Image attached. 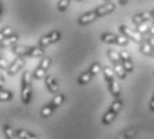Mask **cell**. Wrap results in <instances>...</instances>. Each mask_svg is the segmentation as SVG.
Wrapping results in <instances>:
<instances>
[{
	"instance_id": "6da1fadb",
	"label": "cell",
	"mask_w": 154,
	"mask_h": 139,
	"mask_svg": "<svg viewBox=\"0 0 154 139\" xmlns=\"http://www.w3.org/2000/svg\"><path fill=\"white\" fill-rule=\"evenodd\" d=\"M34 79L31 71H26L22 76V87H20V99L24 104H29L32 98V87L31 82Z\"/></svg>"
},
{
	"instance_id": "7a4b0ae2",
	"label": "cell",
	"mask_w": 154,
	"mask_h": 139,
	"mask_svg": "<svg viewBox=\"0 0 154 139\" xmlns=\"http://www.w3.org/2000/svg\"><path fill=\"white\" fill-rule=\"evenodd\" d=\"M102 72H103V76H105L106 82H107V87H109V91L111 92V95L114 98H119L121 87L117 82V78H115L117 75H115L114 70H111L109 66H105L102 70Z\"/></svg>"
},
{
	"instance_id": "3957f363",
	"label": "cell",
	"mask_w": 154,
	"mask_h": 139,
	"mask_svg": "<svg viewBox=\"0 0 154 139\" xmlns=\"http://www.w3.org/2000/svg\"><path fill=\"white\" fill-rule=\"evenodd\" d=\"M100 40L103 43L107 44H118V46H126L129 43V39L125 36V35H117L112 34V32H105V34L100 35Z\"/></svg>"
},
{
	"instance_id": "277c9868",
	"label": "cell",
	"mask_w": 154,
	"mask_h": 139,
	"mask_svg": "<svg viewBox=\"0 0 154 139\" xmlns=\"http://www.w3.org/2000/svg\"><path fill=\"white\" fill-rule=\"evenodd\" d=\"M50 66H51V59L44 56L42 60L39 62L38 67L35 68V71L32 72V76H34L35 80H40V79H44L47 76V71H48Z\"/></svg>"
},
{
	"instance_id": "5b68a950",
	"label": "cell",
	"mask_w": 154,
	"mask_h": 139,
	"mask_svg": "<svg viewBox=\"0 0 154 139\" xmlns=\"http://www.w3.org/2000/svg\"><path fill=\"white\" fill-rule=\"evenodd\" d=\"M118 29H119L121 34L125 35V36H126L129 40H133V42H135V43H138V44H141L142 42H145V38L142 36V34H141V32H138L137 29L129 28V27H127V26H125V24L119 26V27H118Z\"/></svg>"
},
{
	"instance_id": "8992f818",
	"label": "cell",
	"mask_w": 154,
	"mask_h": 139,
	"mask_svg": "<svg viewBox=\"0 0 154 139\" xmlns=\"http://www.w3.org/2000/svg\"><path fill=\"white\" fill-rule=\"evenodd\" d=\"M60 38H62V32L58 31V29H54V31H51V32H48V34L43 35V36L39 39V43H38V44L46 48L47 46H51V44L59 42V40H60Z\"/></svg>"
},
{
	"instance_id": "52a82bcc",
	"label": "cell",
	"mask_w": 154,
	"mask_h": 139,
	"mask_svg": "<svg viewBox=\"0 0 154 139\" xmlns=\"http://www.w3.org/2000/svg\"><path fill=\"white\" fill-rule=\"evenodd\" d=\"M97 19H99V15H98V12H97L95 8H94V10L83 14L81 17H78V24L79 26H88V24H91V23L95 22Z\"/></svg>"
},
{
	"instance_id": "ba28073f",
	"label": "cell",
	"mask_w": 154,
	"mask_h": 139,
	"mask_svg": "<svg viewBox=\"0 0 154 139\" xmlns=\"http://www.w3.org/2000/svg\"><path fill=\"white\" fill-rule=\"evenodd\" d=\"M24 64H26L24 58L17 56L15 60H12V63H10V66H8V68H7L8 75H16L19 71H22V68L24 67Z\"/></svg>"
},
{
	"instance_id": "9c48e42d",
	"label": "cell",
	"mask_w": 154,
	"mask_h": 139,
	"mask_svg": "<svg viewBox=\"0 0 154 139\" xmlns=\"http://www.w3.org/2000/svg\"><path fill=\"white\" fill-rule=\"evenodd\" d=\"M44 83H46V87H47V90H48V92L54 94V95L58 94L59 83H58V80H56L55 76H50V75L46 76V78H44Z\"/></svg>"
},
{
	"instance_id": "30bf717a",
	"label": "cell",
	"mask_w": 154,
	"mask_h": 139,
	"mask_svg": "<svg viewBox=\"0 0 154 139\" xmlns=\"http://www.w3.org/2000/svg\"><path fill=\"white\" fill-rule=\"evenodd\" d=\"M115 8H117V7H115L114 3L109 2V3H105V4L99 5V7H97L95 10H97V12H98L99 17H103V16H106V15H109V14L114 12Z\"/></svg>"
},
{
	"instance_id": "8fae6325",
	"label": "cell",
	"mask_w": 154,
	"mask_h": 139,
	"mask_svg": "<svg viewBox=\"0 0 154 139\" xmlns=\"http://www.w3.org/2000/svg\"><path fill=\"white\" fill-rule=\"evenodd\" d=\"M153 20V16H152V11H146V12H142V14H137L133 16V23L135 26L138 24H142V23H147Z\"/></svg>"
},
{
	"instance_id": "7c38bea8",
	"label": "cell",
	"mask_w": 154,
	"mask_h": 139,
	"mask_svg": "<svg viewBox=\"0 0 154 139\" xmlns=\"http://www.w3.org/2000/svg\"><path fill=\"white\" fill-rule=\"evenodd\" d=\"M121 58H122V66L125 67L127 74L133 72V70H134V64H133V60H131V58H130V55L127 54L126 51H121Z\"/></svg>"
},
{
	"instance_id": "4fadbf2b",
	"label": "cell",
	"mask_w": 154,
	"mask_h": 139,
	"mask_svg": "<svg viewBox=\"0 0 154 139\" xmlns=\"http://www.w3.org/2000/svg\"><path fill=\"white\" fill-rule=\"evenodd\" d=\"M17 42H19V35L12 34L10 36L4 38V39H2V47L3 48H11V47L16 46Z\"/></svg>"
},
{
	"instance_id": "5bb4252c",
	"label": "cell",
	"mask_w": 154,
	"mask_h": 139,
	"mask_svg": "<svg viewBox=\"0 0 154 139\" xmlns=\"http://www.w3.org/2000/svg\"><path fill=\"white\" fill-rule=\"evenodd\" d=\"M29 50H31V47H26V46H14V47H11V52H14L16 56H22V58L28 56Z\"/></svg>"
},
{
	"instance_id": "9a60e30c",
	"label": "cell",
	"mask_w": 154,
	"mask_h": 139,
	"mask_svg": "<svg viewBox=\"0 0 154 139\" xmlns=\"http://www.w3.org/2000/svg\"><path fill=\"white\" fill-rule=\"evenodd\" d=\"M93 78H94V75L91 74V71H90V70H87V71L82 72L81 75L78 76V83L81 84V86H85V84L90 83V82L93 80Z\"/></svg>"
},
{
	"instance_id": "2e32d148",
	"label": "cell",
	"mask_w": 154,
	"mask_h": 139,
	"mask_svg": "<svg viewBox=\"0 0 154 139\" xmlns=\"http://www.w3.org/2000/svg\"><path fill=\"white\" fill-rule=\"evenodd\" d=\"M117 112H114L112 110H110V108H109L107 111L105 112V114H103V116H102V125H110V123H112L114 122V119L115 118H117Z\"/></svg>"
},
{
	"instance_id": "e0dca14e",
	"label": "cell",
	"mask_w": 154,
	"mask_h": 139,
	"mask_svg": "<svg viewBox=\"0 0 154 139\" xmlns=\"http://www.w3.org/2000/svg\"><path fill=\"white\" fill-rule=\"evenodd\" d=\"M55 108H56V106L52 102H50L48 104H46L42 110H40V116L42 118H50L52 114H54Z\"/></svg>"
},
{
	"instance_id": "ac0fdd59",
	"label": "cell",
	"mask_w": 154,
	"mask_h": 139,
	"mask_svg": "<svg viewBox=\"0 0 154 139\" xmlns=\"http://www.w3.org/2000/svg\"><path fill=\"white\" fill-rule=\"evenodd\" d=\"M107 56H109V60H110L112 64H119V63H122L121 52H117L115 50H107Z\"/></svg>"
},
{
	"instance_id": "d6986e66",
	"label": "cell",
	"mask_w": 154,
	"mask_h": 139,
	"mask_svg": "<svg viewBox=\"0 0 154 139\" xmlns=\"http://www.w3.org/2000/svg\"><path fill=\"white\" fill-rule=\"evenodd\" d=\"M44 55V47L42 46H34V47H31V50H29V54L28 56L29 58H40V56H43Z\"/></svg>"
},
{
	"instance_id": "ffe728a7",
	"label": "cell",
	"mask_w": 154,
	"mask_h": 139,
	"mask_svg": "<svg viewBox=\"0 0 154 139\" xmlns=\"http://www.w3.org/2000/svg\"><path fill=\"white\" fill-rule=\"evenodd\" d=\"M16 135L19 139H39L35 134L27 131V130H23V128H19L16 130Z\"/></svg>"
},
{
	"instance_id": "44dd1931",
	"label": "cell",
	"mask_w": 154,
	"mask_h": 139,
	"mask_svg": "<svg viewBox=\"0 0 154 139\" xmlns=\"http://www.w3.org/2000/svg\"><path fill=\"white\" fill-rule=\"evenodd\" d=\"M112 66H114V72H115V75H117L119 79H125L126 76H127V71L125 70V67L122 66V63H119V64H112Z\"/></svg>"
},
{
	"instance_id": "7402d4cb",
	"label": "cell",
	"mask_w": 154,
	"mask_h": 139,
	"mask_svg": "<svg viewBox=\"0 0 154 139\" xmlns=\"http://www.w3.org/2000/svg\"><path fill=\"white\" fill-rule=\"evenodd\" d=\"M3 132H4L5 139H17L16 131H14V128L10 125H4V127H3Z\"/></svg>"
},
{
	"instance_id": "603a6c76",
	"label": "cell",
	"mask_w": 154,
	"mask_h": 139,
	"mask_svg": "<svg viewBox=\"0 0 154 139\" xmlns=\"http://www.w3.org/2000/svg\"><path fill=\"white\" fill-rule=\"evenodd\" d=\"M153 48H154V47H152L147 42H142V43L140 44V52H141V54H143V55L152 56Z\"/></svg>"
},
{
	"instance_id": "cb8c5ba5",
	"label": "cell",
	"mask_w": 154,
	"mask_h": 139,
	"mask_svg": "<svg viewBox=\"0 0 154 139\" xmlns=\"http://www.w3.org/2000/svg\"><path fill=\"white\" fill-rule=\"evenodd\" d=\"M122 100L119 99V98H115V100L111 103V106H110V110H112L114 112H117V114H119V111H121V108H122Z\"/></svg>"
},
{
	"instance_id": "d4e9b609",
	"label": "cell",
	"mask_w": 154,
	"mask_h": 139,
	"mask_svg": "<svg viewBox=\"0 0 154 139\" xmlns=\"http://www.w3.org/2000/svg\"><path fill=\"white\" fill-rule=\"evenodd\" d=\"M64 99H66V95H64V94H56V95L54 96V99H52L51 102L54 103V104L56 106V107H59V106H62V104H63Z\"/></svg>"
},
{
	"instance_id": "484cf974",
	"label": "cell",
	"mask_w": 154,
	"mask_h": 139,
	"mask_svg": "<svg viewBox=\"0 0 154 139\" xmlns=\"http://www.w3.org/2000/svg\"><path fill=\"white\" fill-rule=\"evenodd\" d=\"M70 3H71V0H59L58 2V10L60 11V12H66L67 8L70 7Z\"/></svg>"
},
{
	"instance_id": "4316f807",
	"label": "cell",
	"mask_w": 154,
	"mask_h": 139,
	"mask_svg": "<svg viewBox=\"0 0 154 139\" xmlns=\"http://www.w3.org/2000/svg\"><path fill=\"white\" fill-rule=\"evenodd\" d=\"M150 26L152 24H149V23H142V24H138V26H135V29H137L138 32H141L142 35H145V34H149V29H150Z\"/></svg>"
},
{
	"instance_id": "83f0119b",
	"label": "cell",
	"mask_w": 154,
	"mask_h": 139,
	"mask_svg": "<svg viewBox=\"0 0 154 139\" xmlns=\"http://www.w3.org/2000/svg\"><path fill=\"white\" fill-rule=\"evenodd\" d=\"M12 98H14V94L11 92V91L2 90V92H0V100H2V102H7V100L12 99Z\"/></svg>"
},
{
	"instance_id": "f1b7e54d",
	"label": "cell",
	"mask_w": 154,
	"mask_h": 139,
	"mask_svg": "<svg viewBox=\"0 0 154 139\" xmlns=\"http://www.w3.org/2000/svg\"><path fill=\"white\" fill-rule=\"evenodd\" d=\"M88 70H90L91 74L95 76V75H98V72H100L103 68H102V66H100V63H98V62H94V63L90 66V68H88Z\"/></svg>"
},
{
	"instance_id": "f546056e",
	"label": "cell",
	"mask_w": 154,
	"mask_h": 139,
	"mask_svg": "<svg viewBox=\"0 0 154 139\" xmlns=\"http://www.w3.org/2000/svg\"><path fill=\"white\" fill-rule=\"evenodd\" d=\"M14 34V29L11 28V27H4L2 29V39H4V38H7V36H10V35H12Z\"/></svg>"
},
{
	"instance_id": "4dcf8cb0",
	"label": "cell",
	"mask_w": 154,
	"mask_h": 139,
	"mask_svg": "<svg viewBox=\"0 0 154 139\" xmlns=\"http://www.w3.org/2000/svg\"><path fill=\"white\" fill-rule=\"evenodd\" d=\"M127 2H129V0H118V4H119L121 7H123V5L127 4Z\"/></svg>"
},
{
	"instance_id": "1f68e13d",
	"label": "cell",
	"mask_w": 154,
	"mask_h": 139,
	"mask_svg": "<svg viewBox=\"0 0 154 139\" xmlns=\"http://www.w3.org/2000/svg\"><path fill=\"white\" fill-rule=\"evenodd\" d=\"M150 110L154 112V96L152 98V100H150Z\"/></svg>"
},
{
	"instance_id": "d6a6232c",
	"label": "cell",
	"mask_w": 154,
	"mask_h": 139,
	"mask_svg": "<svg viewBox=\"0 0 154 139\" xmlns=\"http://www.w3.org/2000/svg\"><path fill=\"white\" fill-rule=\"evenodd\" d=\"M149 35H152V36H154V24L150 26V29H149Z\"/></svg>"
},
{
	"instance_id": "836d02e7",
	"label": "cell",
	"mask_w": 154,
	"mask_h": 139,
	"mask_svg": "<svg viewBox=\"0 0 154 139\" xmlns=\"http://www.w3.org/2000/svg\"><path fill=\"white\" fill-rule=\"evenodd\" d=\"M152 16H153V20H154V10L152 11Z\"/></svg>"
},
{
	"instance_id": "e575fe53",
	"label": "cell",
	"mask_w": 154,
	"mask_h": 139,
	"mask_svg": "<svg viewBox=\"0 0 154 139\" xmlns=\"http://www.w3.org/2000/svg\"><path fill=\"white\" fill-rule=\"evenodd\" d=\"M152 58H154V48H153V52H152Z\"/></svg>"
},
{
	"instance_id": "d590c367",
	"label": "cell",
	"mask_w": 154,
	"mask_h": 139,
	"mask_svg": "<svg viewBox=\"0 0 154 139\" xmlns=\"http://www.w3.org/2000/svg\"><path fill=\"white\" fill-rule=\"evenodd\" d=\"M109 2H111V0H105V3H109Z\"/></svg>"
},
{
	"instance_id": "8d00e7d4",
	"label": "cell",
	"mask_w": 154,
	"mask_h": 139,
	"mask_svg": "<svg viewBox=\"0 0 154 139\" xmlns=\"http://www.w3.org/2000/svg\"><path fill=\"white\" fill-rule=\"evenodd\" d=\"M76 2H81V0H76Z\"/></svg>"
},
{
	"instance_id": "74e56055",
	"label": "cell",
	"mask_w": 154,
	"mask_h": 139,
	"mask_svg": "<svg viewBox=\"0 0 154 139\" xmlns=\"http://www.w3.org/2000/svg\"><path fill=\"white\" fill-rule=\"evenodd\" d=\"M153 96H154V95H153Z\"/></svg>"
}]
</instances>
